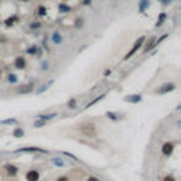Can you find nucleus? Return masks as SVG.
<instances>
[{
  "label": "nucleus",
  "mask_w": 181,
  "mask_h": 181,
  "mask_svg": "<svg viewBox=\"0 0 181 181\" xmlns=\"http://www.w3.org/2000/svg\"><path fill=\"white\" fill-rule=\"evenodd\" d=\"M51 40H53L54 44H61L62 43V35H61L60 33H54L53 37H51Z\"/></svg>",
  "instance_id": "8"
},
{
  "label": "nucleus",
  "mask_w": 181,
  "mask_h": 181,
  "mask_svg": "<svg viewBox=\"0 0 181 181\" xmlns=\"http://www.w3.org/2000/svg\"><path fill=\"white\" fill-rule=\"evenodd\" d=\"M103 96H105V95H101V96H98V98H96V99H94V101H92L91 103H88V105H86V107H89V106H92V105H95L96 102H98V101H101V99H102Z\"/></svg>",
  "instance_id": "18"
},
{
  "label": "nucleus",
  "mask_w": 181,
  "mask_h": 181,
  "mask_svg": "<svg viewBox=\"0 0 181 181\" xmlns=\"http://www.w3.org/2000/svg\"><path fill=\"white\" fill-rule=\"evenodd\" d=\"M125 101L126 102H132V103H137V102L141 101V98H140V95H130V96H126Z\"/></svg>",
  "instance_id": "7"
},
{
  "label": "nucleus",
  "mask_w": 181,
  "mask_h": 181,
  "mask_svg": "<svg viewBox=\"0 0 181 181\" xmlns=\"http://www.w3.org/2000/svg\"><path fill=\"white\" fill-rule=\"evenodd\" d=\"M175 89V85L173 84V82H167V84H164V85H161L157 89V92L159 94H167V92H171V91H174Z\"/></svg>",
  "instance_id": "2"
},
{
  "label": "nucleus",
  "mask_w": 181,
  "mask_h": 181,
  "mask_svg": "<svg viewBox=\"0 0 181 181\" xmlns=\"http://www.w3.org/2000/svg\"><path fill=\"white\" fill-rule=\"evenodd\" d=\"M14 67H16L17 69H23V68L26 67V60H24L23 57H17V58L14 60Z\"/></svg>",
  "instance_id": "4"
},
{
  "label": "nucleus",
  "mask_w": 181,
  "mask_h": 181,
  "mask_svg": "<svg viewBox=\"0 0 181 181\" xmlns=\"http://www.w3.org/2000/svg\"><path fill=\"white\" fill-rule=\"evenodd\" d=\"M34 85L33 84H27V85H23L19 88V94H28L30 91H33Z\"/></svg>",
  "instance_id": "6"
},
{
  "label": "nucleus",
  "mask_w": 181,
  "mask_h": 181,
  "mask_svg": "<svg viewBox=\"0 0 181 181\" xmlns=\"http://www.w3.org/2000/svg\"><path fill=\"white\" fill-rule=\"evenodd\" d=\"M9 82H11V84H14V82H17V76L16 75H9Z\"/></svg>",
  "instance_id": "19"
},
{
  "label": "nucleus",
  "mask_w": 181,
  "mask_h": 181,
  "mask_svg": "<svg viewBox=\"0 0 181 181\" xmlns=\"http://www.w3.org/2000/svg\"><path fill=\"white\" fill-rule=\"evenodd\" d=\"M173 149H174V144L173 143H166L164 146H163V154L164 156H169L173 153Z\"/></svg>",
  "instance_id": "5"
},
{
  "label": "nucleus",
  "mask_w": 181,
  "mask_h": 181,
  "mask_svg": "<svg viewBox=\"0 0 181 181\" xmlns=\"http://www.w3.org/2000/svg\"><path fill=\"white\" fill-rule=\"evenodd\" d=\"M91 1H92V0H84V6H88V4H91Z\"/></svg>",
  "instance_id": "27"
},
{
  "label": "nucleus",
  "mask_w": 181,
  "mask_h": 181,
  "mask_svg": "<svg viewBox=\"0 0 181 181\" xmlns=\"http://www.w3.org/2000/svg\"><path fill=\"white\" fill-rule=\"evenodd\" d=\"M154 47H156V38H151V40H150V43L144 47V53H149V51H151Z\"/></svg>",
  "instance_id": "11"
},
{
  "label": "nucleus",
  "mask_w": 181,
  "mask_h": 181,
  "mask_svg": "<svg viewBox=\"0 0 181 181\" xmlns=\"http://www.w3.org/2000/svg\"><path fill=\"white\" fill-rule=\"evenodd\" d=\"M6 169H7V173H9V175H14V174L17 173V169H16L14 166H7Z\"/></svg>",
  "instance_id": "15"
},
{
  "label": "nucleus",
  "mask_w": 181,
  "mask_h": 181,
  "mask_svg": "<svg viewBox=\"0 0 181 181\" xmlns=\"http://www.w3.org/2000/svg\"><path fill=\"white\" fill-rule=\"evenodd\" d=\"M60 11H62V13H69V11H71V7L67 6V4H60Z\"/></svg>",
  "instance_id": "16"
},
{
  "label": "nucleus",
  "mask_w": 181,
  "mask_h": 181,
  "mask_svg": "<svg viewBox=\"0 0 181 181\" xmlns=\"http://www.w3.org/2000/svg\"><path fill=\"white\" fill-rule=\"evenodd\" d=\"M13 136H14V137H21V136H24V130L20 128H17L13 132Z\"/></svg>",
  "instance_id": "12"
},
{
  "label": "nucleus",
  "mask_w": 181,
  "mask_h": 181,
  "mask_svg": "<svg viewBox=\"0 0 181 181\" xmlns=\"http://www.w3.org/2000/svg\"><path fill=\"white\" fill-rule=\"evenodd\" d=\"M27 53H28V54H31V55H34V54H37V53H38V50H37V47L34 45V47H30V48L27 50Z\"/></svg>",
  "instance_id": "17"
},
{
  "label": "nucleus",
  "mask_w": 181,
  "mask_h": 181,
  "mask_svg": "<svg viewBox=\"0 0 181 181\" xmlns=\"http://www.w3.org/2000/svg\"><path fill=\"white\" fill-rule=\"evenodd\" d=\"M54 84V79H50V81H48V82H47V84H44L43 86H41V88H40V89H38V91H37V94H43L44 91H47V89H48V88H50V86L53 85Z\"/></svg>",
  "instance_id": "9"
},
{
  "label": "nucleus",
  "mask_w": 181,
  "mask_h": 181,
  "mask_svg": "<svg viewBox=\"0 0 181 181\" xmlns=\"http://www.w3.org/2000/svg\"><path fill=\"white\" fill-rule=\"evenodd\" d=\"M58 181H68V180H67L65 177H62V178H60V180H58Z\"/></svg>",
  "instance_id": "29"
},
{
  "label": "nucleus",
  "mask_w": 181,
  "mask_h": 181,
  "mask_svg": "<svg viewBox=\"0 0 181 181\" xmlns=\"http://www.w3.org/2000/svg\"><path fill=\"white\" fill-rule=\"evenodd\" d=\"M1 123H4V125H6V123H17V120H16V119H7V120H3Z\"/></svg>",
  "instance_id": "22"
},
{
  "label": "nucleus",
  "mask_w": 181,
  "mask_h": 181,
  "mask_svg": "<svg viewBox=\"0 0 181 181\" xmlns=\"http://www.w3.org/2000/svg\"><path fill=\"white\" fill-rule=\"evenodd\" d=\"M88 181H99V180H98L96 177H89V178H88Z\"/></svg>",
  "instance_id": "28"
},
{
  "label": "nucleus",
  "mask_w": 181,
  "mask_h": 181,
  "mask_svg": "<svg viewBox=\"0 0 181 181\" xmlns=\"http://www.w3.org/2000/svg\"><path fill=\"white\" fill-rule=\"evenodd\" d=\"M57 116V113H50V115H40V119H43L44 122H47V120H50V119H53V117Z\"/></svg>",
  "instance_id": "13"
},
{
  "label": "nucleus",
  "mask_w": 181,
  "mask_h": 181,
  "mask_svg": "<svg viewBox=\"0 0 181 181\" xmlns=\"http://www.w3.org/2000/svg\"><path fill=\"white\" fill-rule=\"evenodd\" d=\"M44 125H45V122H37V123H35V125H34V128H41V126H44Z\"/></svg>",
  "instance_id": "24"
},
{
  "label": "nucleus",
  "mask_w": 181,
  "mask_h": 181,
  "mask_svg": "<svg viewBox=\"0 0 181 181\" xmlns=\"http://www.w3.org/2000/svg\"><path fill=\"white\" fill-rule=\"evenodd\" d=\"M38 13H40V16H45L47 14V9L41 6V7H38Z\"/></svg>",
  "instance_id": "20"
},
{
  "label": "nucleus",
  "mask_w": 181,
  "mask_h": 181,
  "mask_svg": "<svg viewBox=\"0 0 181 181\" xmlns=\"http://www.w3.org/2000/svg\"><path fill=\"white\" fill-rule=\"evenodd\" d=\"M144 40H146V37H139V38H137V41H136V43L133 44L132 50H130V51H129V53L126 54L125 57H123V60H129L130 57H133V55L136 54V51H139V50H140V47H141V45L144 44Z\"/></svg>",
  "instance_id": "1"
},
{
  "label": "nucleus",
  "mask_w": 181,
  "mask_h": 181,
  "mask_svg": "<svg viewBox=\"0 0 181 181\" xmlns=\"http://www.w3.org/2000/svg\"><path fill=\"white\" fill-rule=\"evenodd\" d=\"M26 178H27V181H38L40 174H38V171L37 170H30L27 174H26Z\"/></svg>",
  "instance_id": "3"
},
{
  "label": "nucleus",
  "mask_w": 181,
  "mask_h": 181,
  "mask_svg": "<svg viewBox=\"0 0 181 181\" xmlns=\"http://www.w3.org/2000/svg\"><path fill=\"white\" fill-rule=\"evenodd\" d=\"M161 3H163L164 6H169V4H170V3H171V0H163Z\"/></svg>",
  "instance_id": "26"
},
{
  "label": "nucleus",
  "mask_w": 181,
  "mask_h": 181,
  "mask_svg": "<svg viewBox=\"0 0 181 181\" xmlns=\"http://www.w3.org/2000/svg\"><path fill=\"white\" fill-rule=\"evenodd\" d=\"M75 105H76V101H75V99H71V101H69V103H68V106H69V107H74Z\"/></svg>",
  "instance_id": "23"
},
{
  "label": "nucleus",
  "mask_w": 181,
  "mask_h": 181,
  "mask_svg": "<svg viewBox=\"0 0 181 181\" xmlns=\"http://www.w3.org/2000/svg\"><path fill=\"white\" fill-rule=\"evenodd\" d=\"M146 7H149V0H140V3H139V11L143 13V11L146 10Z\"/></svg>",
  "instance_id": "10"
},
{
  "label": "nucleus",
  "mask_w": 181,
  "mask_h": 181,
  "mask_svg": "<svg viewBox=\"0 0 181 181\" xmlns=\"http://www.w3.org/2000/svg\"><path fill=\"white\" fill-rule=\"evenodd\" d=\"M159 1H163V0H159Z\"/></svg>",
  "instance_id": "31"
},
{
  "label": "nucleus",
  "mask_w": 181,
  "mask_h": 181,
  "mask_svg": "<svg viewBox=\"0 0 181 181\" xmlns=\"http://www.w3.org/2000/svg\"><path fill=\"white\" fill-rule=\"evenodd\" d=\"M23 1H27V0H23Z\"/></svg>",
  "instance_id": "30"
},
{
  "label": "nucleus",
  "mask_w": 181,
  "mask_h": 181,
  "mask_svg": "<svg viewBox=\"0 0 181 181\" xmlns=\"http://www.w3.org/2000/svg\"><path fill=\"white\" fill-rule=\"evenodd\" d=\"M164 20H166V14H164V13H161V14H160V17L157 19V23H156V27H160V26H161V24L164 23Z\"/></svg>",
  "instance_id": "14"
},
{
  "label": "nucleus",
  "mask_w": 181,
  "mask_h": 181,
  "mask_svg": "<svg viewBox=\"0 0 181 181\" xmlns=\"http://www.w3.org/2000/svg\"><path fill=\"white\" fill-rule=\"evenodd\" d=\"M41 69H48V62H47V61L41 64Z\"/></svg>",
  "instance_id": "25"
},
{
  "label": "nucleus",
  "mask_w": 181,
  "mask_h": 181,
  "mask_svg": "<svg viewBox=\"0 0 181 181\" xmlns=\"http://www.w3.org/2000/svg\"><path fill=\"white\" fill-rule=\"evenodd\" d=\"M16 20H17V17H11V19H7V20H6V24H7V26H10V24H13V21H16Z\"/></svg>",
  "instance_id": "21"
}]
</instances>
